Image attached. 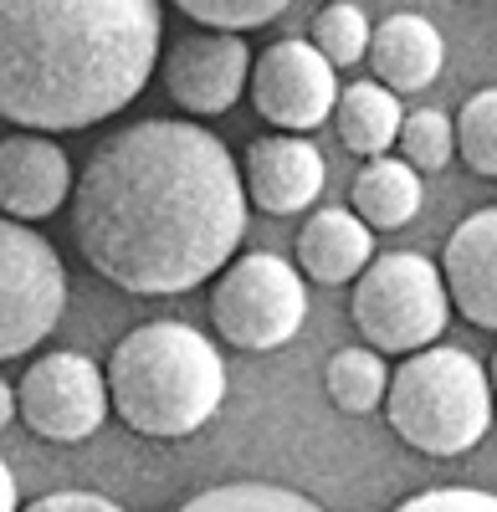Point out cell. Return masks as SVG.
<instances>
[{
	"instance_id": "cell-1",
	"label": "cell",
	"mask_w": 497,
	"mask_h": 512,
	"mask_svg": "<svg viewBox=\"0 0 497 512\" xmlns=\"http://www.w3.org/2000/svg\"><path fill=\"white\" fill-rule=\"evenodd\" d=\"M246 236V185L200 123L139 118L108 134L72 190V241L134 297H175L226 267Z\"/></svg>"
},
{
	"instance_id": "cell-2",
	"label": "cell",
	"mask_w": 497,
	"mask_h": 512,
	"mask_svg": "<svg viewBox=\"0 0 497 512\" xmlns=\"http://www.w3.org/2000/svg\"><path fill=\"white\" fill-rule=\"evenodd\" d=\"M154 0H0V118L72 134L123 113L159 62Z\"/></svg>"
},
{
	"instance_id": "cell-3",
	"label": "cell",
	"mask_w": 497,
	"mask_h": 512,
	"mask_svg": "<svg viewBox=\"0 0 497 512\" xmlns=\"http://www.w3.org/2000/svg\"><path fill=\"white\" fill-rule=\"evenodd\" d=\"M108 395L129 431L180 441L216 420L226 400V364L200 328L154 318L118 338L108 359Z\"/></svg>"
},
{
	"instance_id": "cell-4",
	"label": "cell",
	"mask_w": 497,
	"mask_h": 512,
	"mask_svg": "<svg viewBox=\"0 0 497 512\" xmlns=\"http://www.w3.org/2000/svg\"><path fill=\"white\" fill-rule=\"evenodd\" d=\"M492 379L462 349L410 354L390 374L385 415L390 431L426 456H462L492 425Z\"/></svg>"
},
{
	"instance_id": "cell-5",
	"label": "cell",
	"mask_w": 497,
	"mask_h": 512,
	"mask_svg": "<svg viewBox=\"0 0 497 512\" xmlns=\"http://www.w3.org/2000/svg\"><path fill=\"white\" fill-rule=\"evenodd\" d=\"M451 313V292L441 267H431L421 251H385L354 282V328L369 338L375 354H426L436 349Z\"/></svg>"
},
{
	"instance_id": "cell-6",
	"label": "cell",
	"mask_w": 497,
	"mask_h": 512,
	"mask_svg": "<svg viewBox=\"0 0 497 512\" xmlns=\"http://www.w3.org/2000/svg\"><path fill=\"white\" fill-rule=\"evenodd\" d=\"M303 318H308V287H303L298 267L287 256H272V251L236 256L221 272L216 297H211L216 333L246 354H267V349L293 344Z\"/></svg>"
},
{
	"instance_id": "cell-7",
	"label": "cell",
	"mask_w": 497,
	"mask_h": 512,
	"mask_svg": "<svg viewBox=\"0 0 497 512\" xmlns=\"http://www.w3.org/2000/svg\"><path fill=\"white\" fill-rule=\"evenodd\" d=\"M67 272L52 241L0 216V359L31 354L62 323Z\"/></svg>"
},
{
	"instance_id": "cell-8",
	"label": "cell",
	"mask_w": 497,
	"mask_h": 512,
	"mask_svg": "<svg viewBox=\"0 0 497 512\" xmlns=\"http://www.w3.org/2000/svg\"><path fill=\"white\" fill-rule=\"evenodd\" d=\"M16 405H21V420L26 431H36L41 441H88L98 425L108 420V374L88 359V354H72V349H52L41 354L21 390H16Z\"/></svg>"
},
{
	"instance_id": "cell-9",
	"label": "cell",
	"mask_w": 497,
	"mask_h": 512,
	"mask_svg": "<svg viewBox=\"0 0 497 512\" xmlns=\"http://www.w3.org/2000/svg\"><path fill=\"white\" fill-rule=\"evenodd\" d=\"M252 103L257 113L282 128V134H308L328 113L339 108V77L313 41H272V47L252 62Z\"/></svg>"
},
{
	"instance_id": "cell-10",
	"label": "cell",
	"mask_w": 497,
	"mask_h": 512,
	"mask_svg": "<svg viewBox=\"0 0 497 512\" xmlns=\"http://www.w3.org/2000/svg\"><path fill=\"white\" fill-rule=\"evenodd\" d=\"M159 72H164V93L185 113L216 118V113H231L236 98L252 88V47L241 36L190 31V36H175Z\"/></svg>"
},
{
	"instance_id": "cell-11",
	"label": "cell",
	"mask_w": 497,
	"mask_h": 512,
	"mask_svg": "<svg viewBox=\"0 0 497 512\" xmlns=\"http://www.w3.org/2000/svg\"><path fill=\"white\" fill-rule=\"evenodd\" d=\"M72 190H77L72 159L57 139H47V134L0 139V210L11 221L31 226V221L57 216L62 200H72Z\"/></svg>"
},
{
	"instance_id": "cell-12",
	"label": "cell",
	"mask_w": 497,
	"mask_h": 512,
	"mask_svg": "<svg viewBox=\"0 0 497 512\" xmlns=\"http://www.w3.org/2000/svg\"><path fill=\"white\" fill-rule=\"evenodd\" d=\"M241 185L246 200L267 210V216H298L323 190V154L298 134L252 139V149L241 159Z\"/></svg>"
},
{
	"instance_id": "cell-13",
	"label": "cell",
	"mask_w": 497,
	"mask_h": 512,
	"mask_svg": "<svg viewBox=\"0 0 497 512\" xmlns=\"http://www.w3.org/2000/svg\"><path fill=\"white\" fill-rule=\"evenodd\" d=\"M441 277H446L451 303L462 308V318L497 333V205L472 210V216L446 236Z\"/></svg>"
},
{
	"instance_id": "cell-14",
	"label": "cell",
	"mask_w": 497,
	"mask_h": 512,
	"mask_svg": "<svg viewBox=\"0 0 497 512\" xmlns=\"http://www.w3.org/2000/svg\"><path fill=\"white\" fill-rule=\"evenodd\" d=\"M369 62H375V82L400 93H421L441 77L446 47H441V31L416 16V11H395L375 26V41H369Z\"/></svg>"
},
{
	"instance_id": "cell-15",
	"label": "cell",
	"mask_w": 497,
	"mask_h": 512,
	"mask_svg": "<svg viewBox=\"0 0 497 512\" xmlns=\"http://www.w3.org/2000/svg\"><path fill=\"white\" fill-rule=\"evenodd\" d=\"M375 262V236L369 226L354 216V210H313L298 231V267L323 282V287H339L369 272Z\"/></svg>"
},
{
	"instance_id": "cell-16",
	"label": "cell",
	"mask_w": 497,
	"mask_h": 512,
	"mask_svg": "<svg viewBox=\"0 0 497 512\" xmlns=\"http://www.w3.org/2000/svg\"><path fill=\"white\" fill-rule=\"evenodd\" d=\"M339 139L344 149H354L359 159H385L390 144H400V128H405V113H400V98L390 88H380L375 77L369 82H349L339 93Z\"/></svg>"
},
{
	"instance_id": "cell-17",
	"label": "cell",
	"mask_w": 497,
	"mask_h": 512,
	"mask_svg": "<svg viewBox=\"0 0 497 512\" xmlns=\"http://www.w3.org/2000/svg\"><path fill=\"white\" fill-rule=\"evenodd\" d=\"M421 210V175L405 159H369L354 175V216L369 231H400Z\"/></svg>"
},
{
	"instance_id": "cell-18",
	"label": "cell",
	"mask_w": 497,
	"mask_h": 512,
	"mask_svg": "<svg viewBox=\"0 0 497 512\" xmlns=\"http://www.w3.org/2000/svg\"><path fill=\"white\" fill-rule=\"evenodd\" d=\"M323 390L339 410L349 415H369L380 410V400L390 395V369L375 349H339L323 369Z\"/></svg>"
},
{
	"instance_id": "cell-19",
	"label": "cell",
	"mask_w": 497,
	"mask_h": 512,
	"mask_svg": "<svg viewBox=\"0 0 497 512\" xmlns=\"http://www.w3.org/2000/svg\"><path fill=\"white\" fill-rule=\"evenodd\" d=\"M175 512H323V507L277 482H221V487L195 492Z\"/></svg>"
},
{
	"instance_id": "cell-20",
	"label": "cell",
	"mask_w": 497,
	"mask_h": 512,
	"mask_svg": "<svg viewBox=\"0 0 497 512\" xmlns=\"http://www.w3.org/2000/svg\"><path fill=\"white\" fill-rule=\"evenodd\" d=\"M369 41H375V26L359 6L339 0V6H323L313 16V47L334 62V67H354L359 57H369Z\"/></svg>"
},
{
	"instance_id": "cell-21",
	"label": "cell",
	"mask_w": 497,
	"mask_h": 512,
	"mask_svg": "<svg viewBox=\"0 0 497 512\" xmlns=\"http://www.w3.org/2000/svg\"><path fill=\"white\" fill-rule=\"evenodd\" d=\"M457 149H462V164L472 169V175L497 180V88H482L462 103Z\"/></svg>"
},
{
	"instance_id": "cell-22",
	"label": "cell",
	"mask_w": 497,
	"mask_h": 512,
	"mask_svg": "<svg viewBox=\"0 0 497 512\" xmlns=\"http://www.w3.org/2000/svg\"><path fill=\"white\" fill-rule=\"evenodd\" d=\"M451 154H457V123L436 108H421V113H405V128H400V159L416 169V175H431V169H446Z\"/></svg>"
},
{
	"instance_id": "cell-23",
	"label": "cell",
	"mask_w": 497,
	"mask_h": 512,
	"mask_svg": "<svg viewBox=\"0 0 497 512\" xmlns=\"http://www.w3.org/2000/svg\"><path fill=\"white\" fill-rule=\"evenodd\" d=\"M175 11H185L205 31L241 36V31H252V26H272L287 6H282V0H180Z\"/></svg>"
},
{
	"instance_id": "cell-24",
	"label": "cell",
	"mask_w": 497,
	"mask_h": 512,
	"mask_svg": "<svg viewBox=\"0 0 497 512\" xmlns=\"http://www.w3.org/2000/svg\"><path fill=\"white\" fill-rule=\"evenodd\" d=\"M395 512H497V497L477 487H431V492L405 497Z\"/></svg>"
},
{
	"instance_id": "cell-25",
	"label": "cell",
	"mask_w": 497,
	"mask_h": 512,
	"mask_svg": "<svg viewBox=\"0 0 497 512\" xmlns=\"http://www.w3.org/2000/svg\"><path fill=\"white\" fill-rule=\"evenodd\" d=\"M21 512H123V507L108 502L103 492H47V497L26 502Z\"/></svg>"
},
{
	"instance_id": "cell-26",
	"label": "cell",
	"mask_w": 497,
	"mask_h": 512,
	"mask_svg": "<svg viewBox=\"0 0 497 512\" xmlns=\"http://www.w3.org/2000/svg\"><path fill=\"white\" fill-rule=\"evenodd\" d=\"M0 512H21V492H16V472L11 461L0 456Z\"/></svg>"
},
{
	"instance_id": "cell-27",
	"label": "cell",
	"mask_w": 497,
	"mask_h": 512,
	"mask_svg": "<svg viewBox=\"0 0 497 512\" xmlns=\"http://www.w3.org/2000/svg\"><path fill=\"white\" fill-rule=\"evenodd\" d=\"M21 415V405H16V395H11V384L0 379V431H6V425Z\"/></svg>"
},
{
	"instance_id": "cell-28",
	"label": "cell",
	"mask_w": 497,
	"mask_h": 512,
	"mask_svg": "<svg viewBox=\"0 0 497 512\" xmlns=\"http://www.w3.org/2000/svg\"><path fill=\"white\" fill-rule=\"evenodd\" d=\"M487 379H492V400H497V354H492V364H487Z\"/></svg>"
}]
</instances>
